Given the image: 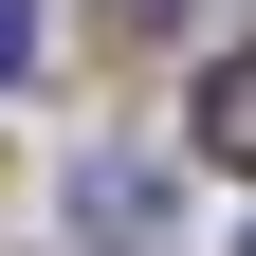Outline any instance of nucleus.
<instances>
[{
	"label": "nucleus",
	"instance_id": "1",
	"mask_svg": "<svg viewBox=\"0 0 256 256\" xmlns=\"http://www.w3.org/2000/svg\"><path fill=\"white\" fill-rule=\"evenodd\" d=\"M74 220H92V238H165V165L92 146V165H74Z\"/></svg>",
	"mask_w": 256,
	"mask_h": 256
},
{
	"label": "nucleus",
	"instance_id": "2",
	"mask_svg": "<svg viewBox=\"0 0 256 256\" xmlns=\"http://www.w3.org/2000/svg\"><path fill=\"white\" fill-rule=\"evenodd\" d=\"M202 146H220V165H256V55H220V74H202Z\"/></svg>",
	"mask_w": 256,
	"mask_h": 256
},
{
	"label": "nucleus",
	"instance_id": "3",
	"mask_svg": "<svg viewBox=\"0 0 256 256\" xmlns=\"http://www.w3.org/2000/svg\"><path fill=\"white\" fill-rule=\"evenodd\" d=\"M18 55H37V0H0V74H18Z\"/></svg>",
	"mask_w": 256,
	"mask_h": 256
},
{
	"label": "nucleus",
	"instance_id": "4",
	"mask_svg": "<svg viewBox=\"0 0 256 256\" xmlns=\"http://www.w3.org/2000/svg\"><path fill=\"white\" fill-rule=\"evenodd\" d=\"M110 18H183V0H110Z\"/></svg>",
	"mask_w": 256,
	"mask_h": 256
},
{
	"label": "nucleus",
	"instance_id": "5",
	"mask_svg": "<svg viewBox=\"0 0 256 256\" xmlns=\"http://www.w3.org/2000/svg\"><path fill=\"white\" fill-rule=\"evenodd\" d=\"M238 256H256V238H238Z\"/></svg>",
	"mask_w": 256,
	"mask_h": 256
}]
</instances>
